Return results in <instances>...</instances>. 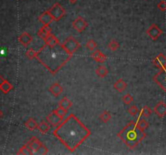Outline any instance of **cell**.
<instances>
[{
  "label": "cell",
  "instance_id": "2e32d148",
  "mask_svg": "<svg viewBox=\"0 0 166 155\" xmlns=\"http://www.w3.org/2000/svg\"><path fill=\"white\" fill-rule=\"evenodd\" d=\"M49 34H51V28L49 25H43L38 32V36L42 40H45Z\"/></svg>",
  "mask_w": 166,
  "mask_h": 155
},
{
  "label": "cell",
  "instance_id": "d590c367",
  "mask_svg": "<svg viewBox=\"0 0 166 155\" xmlns=\"http://www.w3.org/2000/svg\"><path fill=\"white\" fill-rule=\"evenodd\" d=\"M38 153H39V154H46V153H48V148L45 146L44 144H42V147L40 148Z\"/></svg>",
  "mask_w": 166,
  "mask_h": 155
},
{
  "label": "cell",
  "instance_id": "d4e9b609",
  "mask_svg": "<svg viewBox=\"0 0 166 155\" xmlns=\"http://www.w3.org/2000/svg\"><path fill=\"white\" fill-rule=\"evenodd\" d=\"M17 154H23V155H32L33 154L32 150H30V148L28 147V146L27 145V143L21 147L19 150V151L17 152Z\"/></svg>",
  "mask_w": 166,
  "mask_h": 155
},
{
  "label": "cell",
  "instance_id": "4dcf8cb0",
  "mask_svg": "<svg viewBox=\"0 0 166 155\" xmlns=\"http://www.w3.org/2000/svg\"><path fill=\"white\" fill-rule=\"evenodd\" d=\"M85 46L90 51H93L94 49L96 48V43L93 40H88L86 44H85Z\"/></svg>",
  "mask_w": 166,
  "mask_h": 155
},
{
  "label": "cell",
  "instance_id": "e0dca14e",
  "mask_svg": "<svg viewBox=\"0 0 166 155\" xmlns=\"http://www.w3.org/2000/svg\"><path fill=\"white\" fill-rule=\"evenodd\" d=\"M91 57L94 61L100 63H104L107 60V57L103 53H101L100 50H94L93 53H92Z\"/></svg>",
  "mask_w": 166,
  "mask_h": 155
},
{
  "label": "cell",
  "instance_id": "f35d334b",
  "mask_svg": "<svg viewBox=\"0 0 166 155\" xmlns=\"http://www.w3.org/2000/svg\"><path fill=\"white\" fill-rule=\"evenodd\" d=\"M2 116H3V113H2V111L0 110V119L2 118Z\"/></svg>",
  "mask_w": 166,
  "mask_h": 155
},
{
  "label": "cell",
  "instance_id": "ba28073f",
  "mask_svg": "<svg viewBox=\"0 0 166 155\" xmlns=\"http://www.w3.org/2000/svg\"><path fill=\"white\" fill-rule=\"evenodd\" d=\"M72 27L75 31H77L78 33H81L87 28L88 23L83 17L79 16L72 22Z\"/></svg>",
  "mask_w": 166,
  "mask_h": 155
},
{
  "label": "cell",
  "instance_id": "8992f818",
  "mask_svg": "<svg viewBox=\"0 0 166 155\" xmlns=\"http://www.w3.org/2000/svg\"><path fill=\"white\" fill-rule=\"evenodd\" d=\"M153 80L166 93V67L160 69V71L153 77Z\"/></svg>",
  "mask_w": 166,
  "mask_h": 155
},
{
  "label": "cell",
  "instance_id": "ffe728a7",
  "mask_svg": "<svg viewBox=\"0 0 166 155\" xmlns=\"http://www.w3.org/2000/svg\"><path fill=\"white\" fill-rule=\"evenodd\" d=\"M71 106H72V102H71L67 97L63 98L59 103V107H62V108L65 109L67 111H68L69 108H70V107Z\"/></svg>",
  "mask_w": 166,
  "mask_h": 155
},
{
  "label": "cell",
  "instance_id": "1f68e13d",
  "mask_svg": "<svg viewBox=\"0 0 166 155\" xmlns=\"http://www.w3.org/2000/svg\"><path fill=\"white\" fill-rule=\"evenodd\" d=\"M133 100H134L133 97H132L130 94H126V95H125L122 99V102L124 103L125 104H126V105L131 104V103L133 102Z\"/></svg>",
  "mask_w": 166,
  "mask_h": 155
},
{
  "label": "cell",
  "instance_id": "f1b7e54d",
  "mask_svg": "<svg viewBox=\"0 0 166 155\" xmlns=\"http://www.w3.org/2000/svg\"><path fill=\"white\" fill-rule=\"evenodd\" d=\"M119 44H118V42L116 41L115 40H112L109 43V44H108V47H109V49L111 50L112 52H115L116 50H117L118 48H119Z\"/></svg>",
  "mask_w": 166,
  "mask_h": 155
},
{
  "label": "cell",
  "instance_id": "4fadbf2b",
  "mask_svg": "<svg viewBox=\"0 0 166 155\" xmlns=\"http://www.w3.org/2000/svg\"><path fill=\"white\" fill-rule=\"evenodd\" d=\"M38 20L40 21L43 25H49L54 21V19L48 11H45L40 15V16L38 17Z\"/></svg>",
  "mask_w": 166,
  "mask_h": 155
},
{
  "label": "cell",
  "instance_id": "d6a6232c",
  "mask_svg": "<svg viewBox=\"0 0 166 155\" xmlns=\"http://www.w3.org/2000/svg\"><path fill=\"white\" fill-rule=\"evenodd\" d=\"M127 111H128V113L130 114V115L135 116L139 113V109L135 105H132V106H131L129 107Z\"/></svg>",
  "mask_w": 166,
  "mask_h": 155
},
{
  "label": "cell",
  "instance_id": "484cf974",
  "mask_svg": "<svg viewBox=\"0 0 166 155\" xmlns=\"http://www.w3.org/2000/svg\"><path fill=\"white\" fill-rule=\"evenodd\" d=\"M136 124L139 126V129L142 130H145L147 127H148V123L147 121H145L144 119H141L140 116H139L137 121H136Z\"/></svg>",
  "mask_w": 166,
  "mask_h": 155
},
{
  "label": "cell",
  "instance_id": "ac0fdd59",
  "mask_svg": "<svg viewBox=\"0 0 166 155\" xmlns=\"http://www.w3.org/2000/svg\"><path fill=\"white\" fill-rule=\"evenodd\" d=\"M38 129L41 133H42V134H45V133H47V132L49 131V129H50V125H49L48 122L42 121V122L38 124Z\"/></svg>",
  "mask_w": 166,
  "mask_h": 155
},
{
  "label": "cell",
  "instance_id": "9c48e42d",
  "mask_svg": "<svg viewBox=\"0 0 166 155\" xmlns=\"http://www.w3.org/2000/svg\"><path fill=\"white\" fill-rule=\"evenodd\" d=\"M63 120V119L61 118V117L56 113V111H54V110L52 111V112H50L46 117L47 122L49 123V125H50V126H52V127H57L58 125H59L61 124Z\"/></svg>",
  "mask_w": 166,
  "mask_h": 155
},
{
  "label": "cell",
  "instance_id": "7c38bea8",
  "mask_svg": "<svg viewBox=\"0 0 166 155\" xmlns=\"http://www.w3.org/2000/svg\"><path fill=\"white\" fill-rule=\"evenodd\" d=\"M153 65L158 69H161L166 67V57L163 53H160L159 55L157 56L152 61Z\"/></svg>",
  "mask_w": 166,
  "mask_h": 155
},
{
  "label": "cell",
  "instance_id": "30bf717a",
  "mask_svg": "<svg viewBox=\"0 0 166 155\" xmlns=\"http://www.w3.org/2000/svg\"><path fill=\"white\" fill-rule=\"evenodd\" d=\"M42 142H41L40 140L38 138H37L36 137H32L30 138V140L27 142V145L28 146V147L30 148V150H32L33 153H38L40 148L42 146Z\"/></svg>",
  "mask_w": 166,
  "mask_h": 155
},
{
  "label": "cell",
  "instance_id": "52a82bcc",
  "mask_svg": "<svg viewBox=\"0 0 166 155\" xmlns=\"http://www.w3.org/2000/svg\"><path fill=\"white\" fill-rule=\"evenodd\" d=\"M163 33V31L156 24V23H152V25L150 26L148 29L147 30V36L152 40V41H157Z\"/></svg>",
  "mask_w": 166,
  "mask_h": 155
},
{
  "label": "cell",
  "instance_id": "d6986e66",
  "mask_svg": "<svg viewBox=\"0 0 166 155\" xmlns=\"http://www.w3.org/2000/svg\"><path fill=\"white\" fill-rule=\"evenodd\" d=\"M126 86H127V84H126V82L122 79H120L115 83L114 85V88L118 92H122L126 88Z\"/></svg>",
  "mask_w": 166,
  "mask_h": 155
},
{
  "label": "cell",
  "instance_id": "8d00e7d4",
  "mask_svg": "<svg viewBox=\"0 0 166 155\" xmlns=\"http://www.w3.org/2000/svg\"><path fill=\"white\" fill-rule=\"evenodd\" d=\"M5 80H6V79H3V77L1 76V75H0V86H1V85H2V84L3 83H4Z\"/></svg>",
  "mask_w": 166,
  "mask_h": 155
},
{
  "label": "cell",
  "instance_id": "83f0119b",
  "mask_svg": "<svg viewBox=\"0 0 166 155\" xmlns=\"http://www.w3.org/2000/svg\"><path fill=\"white\" fill-rule=\"evenodd\" d=\"M100 119H101V121L104 123H107L108 121H110V119H111V114L108 111H104L100 115Z\"/></svg>",
  "mask_w": 166,
  "mask_h": 155
},
{
  "label": "cell",
  "instance_id": "3957f363",
  "mask_svg": "<svg viewBox=\"0 0 166 155\" xmlns=\"http://www.w3.org/2000/svg\"><path fill=\"white\" fill-rule=\"evenodd\" d=\"M117 137L127 147L134 150L145 138L146 133L139 128L136 121H131L117 133Z\"/></svg>",
  "mask_w": 166,
  "mask_h": 155
},
{
  "label": "cell",
  "instance_id": "9a60e30c",
  "mask_svg": "<svg viewBox=\"0 0 166 155\" xmlns=\"http://www.w3.org/2000/svg\"><path fill=\"white\" fill-rule=\"evenodd\" d=\"M49 90L54 97H59V95L63 93V88L59 83H54L49 86Z\"/></svg>",
  "mask_w": 166,
  "mask_h": 155
},
{
  "label": "cell",
  "instance_id": "74e56055",
  "mask_svg": "<svg viewBox=\"0 0 166 155\" xmlns=\"http://www.w3.org/2000/svg\"><path fill=\"white\" fill-rule=\"evenodd\" d=\"M68 1H69V2H70V3H71V4H75V2H77L78 0H68Z\"/></svg>",
  "mask_w": 166,
  "mask_h": 155
},
{
  "label": "cell",
  "instance_id": "603a6c76",
  "mask_svg": "<svg viewBox=\"0 0 166 155\" xmlns=\"http://www.w3.org/2000/svg\"><path fill=\"white\" fill-rule=\"evenodd\" d=\"M96 74L99 77V78L103 79V78L107 76L108 74L107 68L105 67V65H100V66L96 69Z\"/></svg>",
  "mask_w": 166,
  "mask_h": 155
},
{
  "label": "cell",
  "instance_id": "cb8c5ba5",
  "mask_svg": "<svg viewBox=\"0 0 166 155\" xmlns=\"http://www.w3.org/2000/svg\"><path fill=\"white\" fill-rule=\"evenodd\" d=\"M45 44H49V45H55V44L59 43V40L57 39V37L54 35L52 34V33L47 37L46 39L45 40Z\"/></svg>",
  "mask_w": 166,
  "mask_h": 155
},
{
  "label": "cell",
  "instance_id": "8fae6325",
  "mask_svg": "<svg viewBox=\"0 0 166 155\" xmlns=\"http://www.w3.org/2000/svg\"><path fill=\"white\" fill-rule=\"evenodd\" d=\"M153 111L155 114L157 115L160 118H163L166 116V104L163 101H161L157 104H156V106L153 108Z\"/></svg>",
  "mask_w": 166,
  "mask_h": 155
},
{
  "label": "cell",
  "instance_id": "7402d4cb",
  "mask_svg": "<svg viewBox=\"0 0 166 155\" xmlns=\"http://www.w3.org/2000/svg\"><path fill=\"white\" fill-rule=\"evenodd\" d=\"M12 89H13L12 85L9 82L7 81V80H5L4 83L0 86V90H1L3 94H7V93H9Z\"/></svg>",
  "mask_w": 166,
  "mask_h": 155
},
{
  "label": "cell",
  "instance_id": "6da1fadb",
  "mask_svg": "<svg viewBox=\"0 0 166 155\" xmlns=\"http://www.w3.org/2000/svg\"><path fill=\"white\" fill-rule=\"evenodd\" d=\"M53 135L70 152L80 147L91 132L74 114H70L53 131Z\"/></svg>",
  "mask_w": 166,
  "mask_h": 155
},
{
  "label": "cell",
  "instance_id": "5bb4252c",
  "mask_svg": "<svg viewBox=\"0 0 166 155\" xmlns=\"http://www.w3.org/2000/svg\"><path fill=\"white\" fill-rule=\"evenodd\" d=\"M18 41L23 46L27 47L31 42L33 41V37L29 33H21L18 37Z\"/></svg>",
  "mask_w": 166,
  "mask_h": 155
},
{
  "label": "cell",
  "instance_id": "f546056e",
  "mask_svg": "<svg viewBox=\"0 0 166 155\" xmlns=\"http://www.w3.org/2000/svg\"><path fill=\"white\" fill-rule=\"evenodd\" d=\"M37 53H38V52H36L34 49L30 48V49H28V50L26 51L25 55L28 59L32 60V59H34V58H37Z\"/></svg>",
  "mask_w": 166,
  "mask_h": 155
},
{
  "label": "cell",
  "instance_id": "277c9868",
  "mask_svg": "<svg viewBox=\"0 0 166 155\" xmlns=\"http://www.w3.org/2000/svg\"><path fill=\"white\" fill-rule=\"evenodd\" d=\"M48 12L49 14L51 15L54 21H59L63 18L66 15V10L62 7L61 5L59 4V2H55L53 6H52Z\"/></svg>",
  "mask_w": 166,
  "mask_h": 155
},
{
  "label": "cell",
  "instance_id": "e575fe53",
  "mask_svg": "<svg viewBox=\"0 0 166 155\" xmlns=\"http://www.w3.org/2000/svg\"><path fill=\"white\" fill-rule=\"evenodd\" d=\"M157 7L160 11L161 12H165L166 11V1L164 0H161L157 3Z\"/></svg>",
  "mask_w": 166,
  "mask_h": 155
},
{
  "label": "cell",
  "instance_id": "4316f807",
  "mask_svg": "<svg viewBox=\"0 0 166 155\" xmlns=\"http://www.w3.org/2000/svg\"><path fill=\"white\" fill-rule=\"evenodd\" d=\"M152 109L150 108L149 107L144 106L143 108L141 109L139 116H144V117H148V116H150L151 115H152Z\"/></svg>",
  "mask_w": 166,
  "mask_h": 155
},
{
  "label": "cell",
  "instance_id": "44dd1931",
  "mask_svg": "<svg viewBox=\"0 0 166 155\" xmlns=\"http://www.w3.org/2000/svg\"><path fill=\"white\" fill-rule=\"evenodd\" d=\"M38 124L37 123V121L34 120L33 118H28V120L24 123V126H25L28 130L30 131H33L35 130L36 129H38Z\"/></svg>",
  "mask_w": 166,
  "mask_h": 155
},
{
  "label": "cell",
  "instance_id": "5b68a950",
  "mask_svg": "<svg viewBox=\"0 0 166 155\" xmlns=\"http://www.w3.org/2000/svg\"><path fill=\"white\" fill-rule=\"evenodd\" d=\"M62 44L66 50L71 55H73L80 48V44L73 37H68Z\"/></svg>",
  "mask_w": 166,
  "mask_h": 155
},
{
  "label": "cell",
  "instance_id": "7a4b0ae2",
  "mask_svg": "<svg viewBox=\"0 0 166 155\" xmlns=\"http://www.w3.org/2000/svg\"><path fill=\"white\" fill-rule=\"evenodd\" d=\"M72 55L59 44L49 45L45 44L37 53V59L51 74H55L71 58Z\"/></svg>",
  "mask_w": 166,
  "mask_h": 155
},
{
  "label": "cell",
  "instance_id": "836d02e7",
  "mask_svg": "<svg viewBox=\"0 0 166 155\" xmlns=\"http://www.w3.org/2000/svg\"><path fill=\"white\" fill-rule=\"evenodd\" d=\"M54 111H56V113L58 114V115H59V116L63 119L65 117L66 114H67V110L62 108V107H59L57 109H55Z\"/></svg>",
  "mask_w": 166,
  "mask_h": 155
}]
</instances>
